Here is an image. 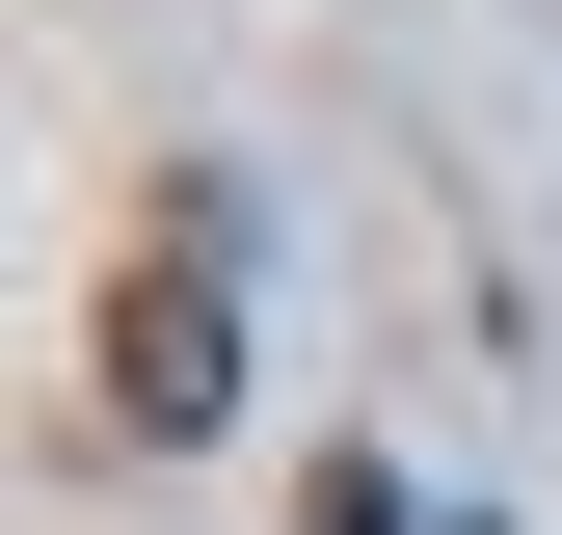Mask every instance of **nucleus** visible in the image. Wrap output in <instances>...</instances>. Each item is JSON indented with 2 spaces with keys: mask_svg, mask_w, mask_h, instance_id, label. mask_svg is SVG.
Masks as SVG:
<instances>
[{
  "mask_svg": "<svg viewBox=\"0 0 562 535\" xmlns=\"http://www.w3.org/2000/svg\"><path fill=\"white\" fill-rule=\"evenodd\" d=\"M108 401H134V429H161V455H188V429H215V401H241V295H215V268H188V241H161V268H134V295H108Z\"/></svg>",
  "mask_w": 562,
  "mask_h": 535,
  "instance_id": "1",
  "label": "nucleus"
},
{
  "mask_svg": "<svg viewBox=\"0 0 562 535\" xmlns=\"http://www.w3.org/2000/svg\"><path fill=\"white\" fill-rule=\"evenodd\" d=\"M295 535H402V482H375V455H322V482H295Z\"/></svg>",
  "mask_w": 562,
  "mask_h": 535,
  "instance_id": "2",
  "label": "nucleus"
}]
</instances>
